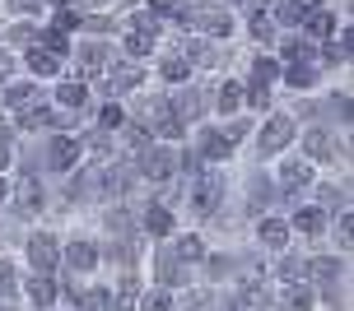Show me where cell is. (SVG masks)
Returning <instances> with one entry per match:
<instances>
[{
    "label": "cell",
    "instance_id": "1",
    "mask_svg": "<svg viewBox=\"0 0 354 311\" xmlns=\"http://www.w3.org/2000/svg\"><path fill=\"white\" fill-rule=\"evenodd\" d=\"M177 23L196 37H233L238 14H233L229 5H219V0H196V5H182Z\"/></svg>",
    "mask_w": 354,
    "mask_h": 311
},
{
    "label": "cell",
    "instance_id": "2",
    "mask_svg": "<svg viewBox=\"0 0 354 311\" xmlns=\"http://www.w3.org/2000/svg\"><path fill=\"white\" fill-rule=\"evenodd\" d=\"M159 37H163V23L149 10L145 14H126V23H122V52L126 56H149L159 47Z\"/></svg>",
    "mask_w": 354,
    "mask_h": 311
},
{
    "label": "cell",
    "instance_id": "3",
    "mask_svg": "<svg viewBox=\"0 0 354 311\" xmlns=\"http://www.w3.org/2000/svg\"><path fill=\"white\" fill-rule=\"evenodd\" d=\"M219 195H224V177L219 172H196V186H192V209L196 214H214V209H219Z\"/></svg>",
    "mask_w": 354,
    "mask_h": 311
},
{
    "label": "cell",
    "instance_id": "4",
    "mask_svg": "<svg viewBox=\"0 0 354 311\" xmlns=\"http://www.w3.org/2000/svg\"><path fill=\"white\" fill-rule=\"evenodd\" d=\"M71 61H80L84 79H98V74H107L112 52H107V42H80V47H71Z\"/></svg>",
    "mask_w": 354,
    "mask_h": 311
},
{
    "label": "cell",
    "instance_id": "5",
    "mask_svg": "<svg viewBox=\"0 0 354 311\" xmlns=\"http://www.w3.org/2000/svg\"><path fill=\"white\" fill-rule=\"evenodd\" d=\"M289 139H294V121H289V117H270V121L261 126L257 144H261V154H280Z\"/></svg>",
    "mask_w": 354,
    "mask_h": 311
},
{
    "label": "cell",
    "instance_id": "6",
    "mask_svg": "<svg viewBox=\"0 0 354 311\" xmlns=\"http://www.w3.org/2000/svg\"><path fill=\"white\" fill-rule=\"evenodd\" d=\"M80 154H84V139H80V135H56L47 163H52L56 172H66V168H75V163H80Z\"/></svg>",
    "mask_w": 354,
    "mask_h": 311
},
{
    "label": "cell",
    "instance_id": "7",
    "mask_svg": "<svg viewBox=\"0 0 354 311\" xmlns=\"http://www.w3.org/2000/svg\"><path fill=\"white\" fill-rule=\"evenodd\" d=\"M336 28H340V19L331 14V10H322V5H317V10H308V14L299 19V33H303V37H313V42H322V37H331Z\"/></svg>",
    "mask_w": 354,
    "mask_h": 311
},
{
    "label": "cell",
    "instance_id": "8",
    "mask_svg": "<svg viewBox=\"0 0 354 311\" xmlns=\"http://www.w3.org/2000/svg\"><path fill=\"white\" fill-rule=\"evenodd\" d=\"M28 260H33L42 274H52V270H56V260H61V251H56V237H47V232L28 237Z\"/></svg>",
    "mask_w": 354,
    "mask_h": 311
},
{
    "label": "cell",
    "instance_id": "9",
    "mask_svg": "<svg viewBox=\"0 0 354 311\" xmlns=\"http://www.w3.org/2000/svg\"><path fill=\"white\" fill-rule=\"evenodd\" d=\"M24 61H28V70H33L37 79H52V74H61V56H52L47 52V47H28V56H24Z\"/></svg>",
    "mask_w": 354,
    "mask_h": 311
},
{
    "label": "cell",
    "instance_id": "10",
    "mask_svg": "<svg viewBox=\"0 0 354 311\" xmlns=\"http://www.w3.org/2000/svg\"><path fill=\"white\" fill-rule=\"evenodd\" d=\"M308 181H313V168H308V163H299V158L280 168V190H289V195H299Z\"/></svg>",
    "mask_w": 354,
    "mask_h": 311
},
{
    "label": "cell",
    "instance_id": "11",
    "mask_svg": "<svg viewBox=\"0 0 354 311\" xmlns=\"http://www.w3.org/2000/svg\"><path fill=\"white\" fill-rule=\"evenodd\" d=\"M275 19H270V10H252V19H248V33H252V42H261V47H270L275 42Z\"/></svg>",
    "mask_w": 354,
    "mask_h": 311
},
{
    "label": "cell",
    "instance_id": "12",
    "mask_svg": "<svg viewBox=\"0 0 354 311\" xmlns=\"http://www.w3.org/2000/svg\"><path fill=\"white\" fill-rule=\"evenodd\" d=\"M173 163L177 158L168 154V149H149V154H145V177H149V181H168V177H173Z\"/></svg>",
    "mask_w": 354,
    "mask_h": 311
},
{
    "label": "cell",
    "instance_id": "13",
    "mask_svg": "<svg viewBox=\"0 0 354 311\" xmlns=\"http://www.w3.org/2000/svg\"><path fill=\"white\" fill-rule=\"evenodd\" d=\"M154 274H159V283H177V274H182V256H177L173 246H159V256H154Z\"/></svg>",
    "mask_w": 354,
    "mask_h": 311
},
{
    "label": "cell",
    "instance_id": "14",
    "mask_svg": "<svg viewBox=\"0 0 354 311\" xmlns=\"http://www.w3.org/2000/svg\"><path fill=\"white\" fill-rule=\"evenodd\" d=\"M37 209H42V181L19 177V214H37Z\"/></svg>",
    "mask_w": 354,
    "mask_h": 311
},
{
    "label": "cell",
    "instance_id": "15",
    "mask_svg": "<svg viewBox=\"0 0 354 311\" xmlns=\"http://www.w3.org/2000/svg\"><path fill=\"white\" fill-rule=\"evenodd\" d=\"M37 47H47L52 56L71 61V33H61V28H37Z\"/></svg>",
    "mask_w": 354,
    "mask_h": 311
},
{
    "label": "cell",
    "instance_id": "16",
    "mask_svg": "<svg viewBox=\"0 0 354 311\" xmlns=\"http://www.w3.org/2000/svg\"><path fill=\"white\" fill-rule=\"evenodd\" d=\"M280 74H284L294 88H313V79H317V66H308V56H303V61H289V66H280Z\"/></svg>",
    "mask_w": 354,
    "mask_h": 311
},
{
    "label": "cell",
    "instance_id": "17",
    "mask_svg": "<svg viewBox=\"0 0 354 311\" xmlns=\"http://www.w3.org/2000/svg\"><path fill=\"white\" fill-rule=\"evenodd\" d=\"M28 297H33L37 307H52V302H56V279L37 270V274L28 279Z\"/></svg>",
    "mask_w": 354,
    "mask_h": 311
},
{
    "label": "cell",
    "instance_id": "18",
    "mask_svg": "<svg viewBox=\"0 0 354 311\" xmlns=\"http://www.w3.org/2000/svg\"><path fill=\"white\" fill-rule=\"evenodd\" d=\"M280 66L284 61H275V56H257V61H252V84H275V79H280Z\"/></svg>",
    "mask_w": 354,
    "mask_h": 311
},
{
    "label": "cell",
    "instance_id": "19",
    "mask_svg": "<svg viewBox=\"0 0 354 311\" xmlns=\"http://www.w3.org/2000/svg\"><path fill=\"white\" fill-rule=\"evenodd\" d=\"M33 42H37V23H28V19L5 28V47H33Z\"/></svg>",
    "mask_w": 354,
    "mask_h": 311
},
{
    "label": "cell",
    "instance_id": "20",
    "mask_svg": "<svg viewBox=\"0 0 354 311\" xmlns=\"http://www.w3.org/2000/svg\"><path fill=\"white\" fill-rule=\"evenodd\" d=\"M145 79V70L140 66H122V70H112L107 74V84H112V93H131V88Z\"/></svg>",
    "mask_w": 354,
    "mask_h": 311
},
{
    "label": "cell",
    "instance_id": "21",
    "mask_svg": "<svg viewBox=\"0 0 354 311\" xmlns=\"http://www.w3.org/2000/svg\"><path fill=\"white\" fill-rule=\"evenodd\" d=\"M214 107L229 117V112H238L243 107V84L238 79H229V84H219V93H214Z\"/></svg>",
    "mask_w": 354,
    "mask_h": 311
},
{
    "label": "cell",
    "instance_id": "22",
    "mask_svg": "<svg viewBox=\"0 0 354 311\" xmlns=\"http://www.w3.org/2000/svg\"><path fill=\"white\" fill-rule=\"evenodd\" d=\"M201 135H205V139H201V154H205V158H229L233 139L224 135V130H201Z\"/></svg>",
    "mask_w": 354,
    "mask_h": 311
},
{
    "label": "cell",
    "instance_id": "23",
    "mask_svg": "<svg viewBox=\"0 0 354 311\" xmlns=\"http://www.w3.org/2000/svg\"><path fill=\"white\" fill-rule=\"evenodd\" d=\"M5 103L15 107V112H28V107H37V88L33 84H10L5 88Z\"/></svg>",
    "mask_w": 354,
    "mask_h": 311
},
{
    "label": "cell",
    "instance_id": "24",
    "mask_svg": "<svg viewBox=\"0 0 354 311\" xmlns=\"http://www.w3.org/2000/svg\"><path fill=\"white\" fill-rule=\"evenodd\" d=\"M66 260H71V270L80 274V270H93V265H98V251H93V242H75L71 251H66Z\"/></svg>",
    "mask_w": 354,
    "mask_h": 311
},
{
    "label": "cell",
    "instance_id": "25",
    "mask_svg": "<svg viewBox=\"0 0 354 311\" xmlns=\"http://www.w3.org/2000/svg\"><path fill=\"white\" fill-rule=\"evenodd\" d=\"M233 311H266V293L257 288V283H243L238 297H233Z\"/></svg>",
    "mask_w": 354,
    "mask_h": 311
},
{
    "label": "cell",
    "instance_id": "26",
    "mask_svg": "<svg viewBox=\"0 0 354 311\" xmlns=\"http://www.w3.org/2000/svg\"><path fill=\"white\" fill-rule=\"evenodd\" d=\"M159 74L168 79V84H182V79H192V61H187V56L177 52V56H168V61L159 66Z\"/></svg>",
    "mask_w": 354,
    "mask_h": 311
},
{
    "label": "cell",
    "instance_id": "27",
    "mask_svg": "<svg viewBox=\"0 0 354 311\" xmlns=\"http://www.w3.org/2000/svg\"><path fill=\"white\" fill-rule=\"evenodd\" d=\"M112 28H122L112 14H80V33H93V37H107Z\"/></svg>",
    "mask_w": 354,
    "mask_h": 311
},
{
    "label": "cell",
    "instance_id": "28",
    "mask_svg": "<svg viewBox=\"0 0 354 311\" xmlns=\"http://www.w3.org/2000/svg\"><path fill=\"white\" fill-rule=\"evenodd\" d=\"M56 103L71 107V112H80V107L88 103V88L84 84H61V88H56Z\"/></svg>",
    "mask_w": 354,
    "mask_h": 311
},
{
    "label": "cell",
    "instance_id": "29",
    "mask_svg": "<svg viewBox=\"0 0 354 311\" xmlns=\"http://www.w3.org/2000/svg\"><path fill=\"white\" fill-rule=\"evenodd\" d=\"M136 288H140L136 279H122V283H117V297H107L112 311H136Z\"/></svg>",
    "mask_w": 354,
    "mask_h": 311
},
{
    "label": "cell",
    "instance_id": "30",
    "mask_svg": "<svg viewBox=\"0 0 354 311\" xmlns=\"http://www.w3.org/2000/svg\"><path fill=\"white\" fill-rule=\"evenodd\" d=\"M284 311H313V288L289 283V293H284Z\"/></svg>",
    "mask_w": 354,
    "mask_h": 311
},
{
    "label": "cell",
    "instance_id": "31",
    "mask_svg": "<svg viewBox=\"0 0 354 311\" xmlns=\"http://www.w3.org/2000/svg\"><path fill=\"white\" fill-rule=\"evenodd\" d=\"M182 5H187V0H145V10H149V14L159 19V23L177 19V14H182Z\"/></svg>",
    "mask_w": 354,
    "mask_h": 311
},
{
    "label": "cell",
    "instance_id": "32",
    "mask_svg": "<svg viewBox=\"0 0 354 311\" xmlns=\"http://www.w3.org/2000/svg\"><path fill=\"white\" fill-rule=\"evenodd\" d=\"M261 242L266 246H284L289 242V228H284L280 219H261Z\"/></svg>",
    "mask_w": 354,
    "mask_h": 311
},
{
    "label": "cell",
    "instance_id": "33",
    "mask_svg": "<svg viewBox=\"0 0 354 311\" xmlns=\"http://www.w3.org/2000/svg\"><path fill=\"white\" fill-rule=\"evenodd\" d=\"M145 228H149L154 237H168V232H173V214H168V209H149V214H145Z\"/></svg>",
    "mask_w": 354,
    "mask_h": 311
},
{
    "label": "cell",
    "instance_id": "34",
    "mask_svg": "<svg viewBox=\"0 0 354 311\" xmlns=\"http://www.w3.org/2000/svg\"><path fill=\"white\" fill-rule=\"evenodd\" d=\"M52 28H61V33H80V14H75V5L52 10Z\"/></svg>",
    "mask_w": 354,
    "mask_h": 311
},
{
    "label": "cell",
    "instance_id": "35",
    "mask_svg": "<svg viewBox=\"0 0 354 311\" xmlns=\"http://www.w3.org/2000/svg\"><path fill=\"white\" fill-rule=\"evenodd\" d=\"M294 228L313 237V232H322V214H317V209H299V214H294Z\"/></svg>",
    "mask_w": 354,
    "mask_h": 311
},
{
    "label": "cell",
    "instance_id": "36",
    "mask_svg": "<svg viewBox=\"0 0 354 311\" xmlns=\"http://www.w3.org/2000/svg\"><path fill=\"white\" fill-rule=\"evenodd\" d=\"M303 42H308L303 33H289L280 42V61H299V56H308V52H303Z\"/></svg>",
    "mask_w": 354,
    "mask_h": 311
},
{
    "label": "cell",
    "instance_id": "37",
    "mask_svg": "<svg viewBox=\"0 0 354 311\" xmlns=\"http://www.w3.org/2000/svg\"><path fill=\"white\" fill-rule=\"evenodd\" d=\"M173 251H177L182 260H201V256H205V242H201V237H182Z\"/></svg>",
    "mask_w": 354,
    "mask_h": 311
},
{
    "label": "cell",
    "instance_id": "38",
    "mask_svg": "<svg viewBox=\"0 0 354 311\" xmlns=\"http://www.w3.org/2000/svg\"><path fill=\"white\" fill-rule=\"evenodd\" d=\"M313 279H322V283H331V279L340 274V260H313V270H308Z\"/></svg>",
    "mask_w": 354,
    "mask_h": 311
},
{
    "label": "cell",
    "instance_id": "39",
    "mask_svg": "<svg viewBox=\"0 0 354 311\" xmlns=\"http://www.w3.org/2000/svg\"><path fill=\"white\" fill-rule=\"evenodd\" d=\"M308 154H313V158H326V154H331V139H326V130H308Z\"/></svg>",
    "mask_w": 354,
    "mask_h": 311
},
{
    "label": "cell",
    "instance_id": "40",
    "mask_svg": "<svg viewBox=\"0 0 354 311\" xmlns=\"http://www.w3.org/2000/svg\"><path fill=\"white\" fill-rule=\"evenodd\" d=\"M98 126H103V130H122V126H126L122 107H117V103H112V107H103V112H98Z\"/></svg>",
    "mask_w": 354,
    "mask_h": 311
},
{
    "label": "cell",
    "instance_id": "41",
    "mask_svg": "<svg viewBox=\"0 0 354 311\" xmlns=\"http://www.w3.org/2000/svg\"><path fill=\"white\" fill-rule=\"evenodd\" d=\"M10 293H15V265L0 260V297H10Z\"/></svg>",
    "mask_w": 354,
    "mask_h": 311
},
{
    "label": "cell",
    "instance_id": "42",
    "mask_svg": "<svg viewBox=\"0 0 354 311\" xmlns=\"http://www.w3.org/2000/svg\"><path fill=\"white\" fill-rule=\"evenodd\" d=\"M75 302H84V311H103V307H107V293H103V288H93V293L75 297Z\"/></svg>",
    "mask_w": 354,
    "mask_h": 311
},
{
    "label": "cell",
    "instance_id": "43",
    "mask_svg": "<svg viewBox=\"0 0 354 311\" xmlns=\"http://www.w3.org/2000/svg\"><path fill=\"white\" fill-rule=\"evenodd\" d=\"M140 311H173V302H168V293H149L140 302Z\"/></svg>",
    "mask_w": 354,
    "mask_h": 311
},
{
    "label": "cell",
    "instance_id": "44",
    "mask_svg": "<svg viewBox=\"0 0 354 311\" xmlns=\"http://www.w3.org/2000/svg\"><path fill=\"white\" fill-rule=\"evenodd\" d=\"M5 5H10L15 14H37V10H42V0H5Z\"/></svg>",
    "mask_w": 354,
    "mask_h": 311
},
{
    "label": "cell",
    "instance_id": "45",
    "mask_svg": "<svg viewBox=\"0 0 354 311\" xmlns=\"http://www.w3.org/2000/svg\"><path fill=\"white\" fill-rule=\"evenodd\" d=\"M261 200H270V186H266L261 177H257V181H252V205L261 209Z\"/></svg>",
    "mask_w": 354,
    "mask_h": 311
},
{
    "label": "cell",
    "instance_id": "46",
    "mask_svg": "<svg viewBox=\"0 0 354 311\" xmlns=\"http://www.w3.org/2000/svg\"><path fill=\"white\" fill-rule=\"evenodd\" d=\"M5 168H10V139L0 135V172H5Z\"/></svg>",
    "mask_w": 354,
    "mask_h": 311
},
{
    "label": "cell",
    "instance_id": "47",
    "mask_svg": "<svg viewBox=\"0 0 354 311\" xmlns=\"http://www.w3.org/2000/svg\"><path fill=\"white\" fill-rule=\"evenodd\" d=\"M47 5H52V10H61V5H80V0H47Z\"/></svg>",
    "mask_w": 354,
    "mask_h": 311
},
{
    "label": "cell",
    "instance_id": "48",
    "mask_svg": "<svg viewBox=\"0 0 354 311\" xmlns=\"http://www.w3.org/2000/svg\"><path fill=\"white\" fill-rule=\"evenodd\" d=\"M0 200H5V181H0Z\"/></svg>",
    "mask_w": 354,
    "mask_h": 311
},
{
    "label": "cell",
    "instance_id": "49",
    "mask_svg": "<svg viewBox=\"0 0 354 311\" xmlns=\"http://www.w3.org/2000/svg\"><path fill=\"white\" fill-rule=\"evenodd\" d=\"M192 311H196V307H192Z\"/></svg>",
    "mask_w": 354,
    "mask_h": 311
}]
</instances>
